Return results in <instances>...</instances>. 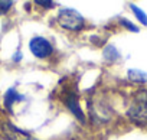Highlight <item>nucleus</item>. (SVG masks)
<instances>
[{"mask_svg":"<svg viewBox=\"0 0 147 140\" xmlns=\"http://www.w3.org/2000/svg\"><path fill=\"white\" fill-rule=\"evenodd\" d=\"M127 113L133 121H136L138 124L147 123V91L141 90L134 94Z\"/></svg>","mask_w":147,"mask_h":140,"instance_id":"f257e3e1","label":"nucleus"},{"mask_svg":"<svg viewBox=\"0 0 147 140\" xmlns=\"http://www.w3.org/2000/svg\"><path fill=\"white\" fill-rule=\"evenodd\" d=\"M58 23L66 30H80L84 25V18L75 9H62L58 13Z\"/></svg>","mask_w":147,"mask_h":140,"instance_id":"f03ea898","label":"nucleus"},{"mask_svg":"<svg viewBox=\"0 0 147 140\" xmlns=\"http://www.w3.org/2000/svg\"><path fill=\"white\" fill-rule=\"evenodd\" d=\"M29 49L36 58H46L53 52L51 42L42 36H36L29 42Z\"/></svg>","mask_w":147,"mask_h":140,"instance_id":"7ed1b4c3","label":"nucleus"},{"mask_svg":"<svg viewBox=\"0 0 147 140\" xmlns=\"http://www.w3.org/2000/svg\"><path fill=\"white\" fill-rule=\"evenodd\" d=\"M5 140H35V139L28 133L22 131L20 129L7 123L5 124Z\"/></svg>","mask_w":147,"mask_h":140,"instance_id":"20e7f679","label":"nucleus"},{"mask_svg":"<svg viewBox=\"0 0 147 140\" xmlns=\"http://www.w3.org/2000/svg\"><path fill=\"white\" fill-rule=\"evenodd\" d=\"M65 103H66V107L69 108V111L75 116L81 123H85V116L80 107V103H78V98L75 94H69L66 98H65Z\"/></svg>","mask_w":147,"mask_h":140,"instance_id":"39448f33","label":"nucleus"},{"mask_svg":"<svg viewBox=\"0 0 147 140\" xmlns=\"http://www.w3.org/2000/svg\"><path fill=\"white\" fill-rule=\"evenodd\" d=\"M20 100H23V97H22L20 94H18V91H16L15 88H10V90L6 93V95H5V104H6L7 108H12V106H13L16 101H20Z\"/></svg>","mask_w":147,"mask_h":140,"instance_id":"423d86ee","label":"nucleus"},{"mask_svg":"<svg viewBox=\"0 0 147 140\" xmlns=\"http://www.w3.org/2000/svg\"><path fill=\"white\" fill-rule=\"evenodd\" d=\"M128 78L131 81H134V83L144 84V83H147V72L140 71V69H130L128 71Z\"/></svg>","mask_w":147,"mask_h":140,"instance_id":"0eeeda50","label":"nucleus"},{"mask_svg":"<svg viewBox=\"0 0 147 140\" xmlns=\"http://www.w3.org/2000/svg\"><path fill=\"white\" fill-rule=\"evenodd\" d=\"M104 58H105L107 61H110V62L115 61V59L118 58V52H117V49H115L114 46H107V48L104 49Z\"/></svg>","mask_w":147,"mask_h":140,"instance_id":"6e6552de","label":"nucleus"},{"mask_svg":"<svg viewBox=\"0 0 147 140\" xmlns=\"http://www.w3.org/2000/svg\"><path fill=\"white\" fill-rule=\"evenodd\" d=\"M130 7H131L133 13L136 15V18H137V19H138V20H140L143 25H147V15H146V13H144L141 9H138L137 6H134V5H131Z\"/></svg>","mask_w":147,"mask_h":140,"instance_id":"1a4fd4ad","label":"nucleus"},{"mask_svg":"<svg viewBox=\"0 0 147 140\" xmlns=\"http://www.w3.org/2000/svg\"><path fill=\"white\" fill-rule=\"evenodd\" d=\"M12 6H13V2H0V15L7 12Z\"/></svg>","mask_w":147,"mask_h":140,"instance_id":"9d476101","label":"nucleus"},{"mask_svg":"<svg viewBox=\"0 0 147 140\" xmlns=\"http://www.w3.org/2000/svg\"><path fill=\"white\" fill-rule=\"evenodd\" d=\"M121 25L123 26H125V28H128L130 30H133V32H138V29L133 25V23H130V22H127V20H124V19H121Z\"/></svg>","mask_w":147,"mask_h":140,"instance_id":"9b49d317","label":"nucleus"},{"mask_svg":"<svg viewBox=\"0 0 147 140\" xmlns=\"http://www.w3.org/2000/svg\"><path fill=\"white\" fill-rule=\"evenodd\" d=\"M36 5H40V6H45V7H53L55 6V3L53 2H40V0H36V2H35Z\"/></svg>","mask_w":147,"mask_h":140,"instance_id":"f8f14e48","label":"nucleus"},{"mask_svg":"<svg viewBox=\"0 0 147 140\" xmlns=\"http://www.w3.org/2000/svg\"><path fill=\"white\" fill-rule=\"evenodd\" d=\"M2 140H5V139H2Z\"/></svg>","mask_w":147,"mask_h":140,"instance_id":"ddd939ff","label":"nucleus"}]
</instances>
